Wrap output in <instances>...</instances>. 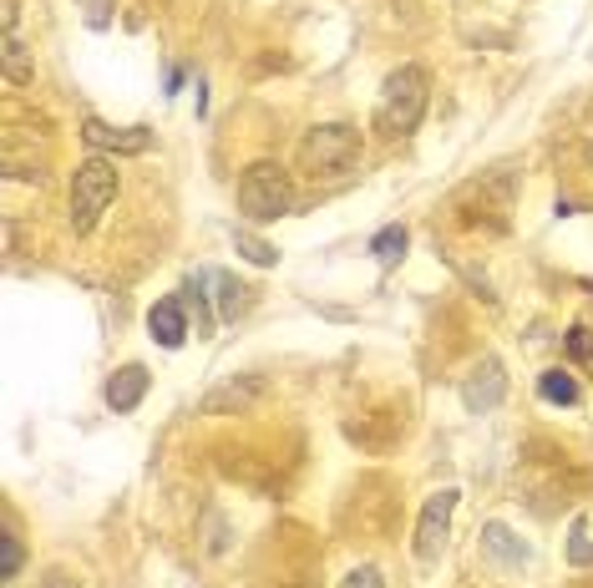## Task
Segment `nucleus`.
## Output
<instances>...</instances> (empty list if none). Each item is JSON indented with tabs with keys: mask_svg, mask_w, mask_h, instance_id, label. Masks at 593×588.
<instances>
[{
	"mask_svg": "<svg viewBox=\"0 0 593 588\" xmlns=\"http://www.w3.org/2000/svg\"><path fill=\"white\" fill-rule=\"evenodd\" d=\"M290 209H294L290 173L279 168V163H269V157H264V163H249L244 178H238V213L254 223H275Z\"/></svg>",
	"mask_w": 593,
	"mask_h": 588,
	"instance_id": "obj_1",
	"label": "nucleus"
},
{
	"mask_svg": "<svg viewBox=\"0 0 593 588\" xmlns=\"http://www.w3.org/2000/svg\"><path fill=\"white\" fill-rule=\"evenodd\" d=\"M360 163V132L350 122H320L304 132L300 143V168L310 178H340Z\"/></svg>",
	"mask_w": 593,
	"mask_h": 588,
	"instance_id": "obj_2",
	"label": "nucleus"
},
{
	"mask_svg": "<svg viewBox=\"0 0 593 588\" xmlns=\"http://www.w3.org/2000/svg\"><path fill=\"white\" fill-rule=\"evenodd\" d=\"M426 97H432V77H426L422 66H401L385 77V92H381V132L391 137H406V132L422 127L426 118Z\"/></svg>",
	"mask_w": 593,
	"mask_h": 588,
	"instance_id": "obj_3",
	"label": "nucleus"
},
{
	"mask_svg": "<svg viewBox=\"0 0 593 588\" xmlns=\"http://www.w3.org/2000/svg\"><path fill=\"white\" fill-rule=\"evenodd\" d=\"M112 198H118V168H112L102 153L87 157V163L71 173V229H77V234H92Z\"/></svg>",
	"mask_w": 593,
	"mask_h": 588,
	"instance_id": "obj_4",
	"label": "nucleus"
},
{
	"mask_svg": "<svg viewBox=\"0 0 593 588\" xmlns=\"http://www.w3.org/2000/svg\"><path fill=\"white\" fill-rule=\"evenodd\" d=\"M457 487H441L436 497H426L422 508V523H416V558L436 563L441 548H447V533H451V512H457Z\"/></svg>",
	"mask_w": 593,
	"mask_h": 588,
	"instance_id": "obj_5",
	"label": "nucleus"
},
{
	"mask_svg": "<svg viewBox=\"0 0 593 588\" xmlns=\"http://www.w3.org/2000/svg\"><path fill=\"white\" fill-rule=\"evenodd\" d=\"M502 396H507L502 360H497V355H482V360L472 366V376L461 380V401H467V411H492Z\"/></svg>",
	"mask_w": 593,
	"mask_h": 588,
	"instance_id": "obj_6",
	"label": "nucleus"
},
{
	"mask_svg": "<svg viewBox=\"0 0 593 588\" xmlns=\"http://www.w3.org/2000/svg\"><path fill=\"white\" fill-rule=\"evenodd\" d=\"M81 137H87V147H97V153H147V143H153L147 127H107V122H97V118L81 122Z\"/></svg>",
	"mask_w": 593,
	"mask_h": 588,
	"instance_id": "obj_7",
	"label": "nucleus"
},
{
	"mask_svg": "<svg viewBox=\"0 0 593 588\" xmlns=\"http://www.w3.org/2000/svg\"><path fill=\"white\" fill-rule=\"evenodd\" d=\"M147 330H153V341L163 351H178L188 341V304L183 300H158L147 310Z\"/></svg>",
	"mask_w": 593,
	"mask_h": 588,
	"instance_id": "obj_8",
	"label": "nucleus"
},
{
	"mask_svg": "<svg viewBox=\"0 0 593 588\" xmlns=\"http://www.w3.org/2000/svg\"><path fill=\"white\" fill-rule=\"evenodd\" d=\"M107 406L112 411H132V406L147 396V366H122V370H112V380H107Z\"/></svg>",
	"mask_w": 593,
	"mask_h": 588,
	"instance_id": "obj_9",
	"label": "nucleus"
},
{
	"mask_svg": "<svg viewBox=\"0 0 593 588\" xmlns=\"http://www.w3.org/2000/svg\"><path fill=\"white\" fill-rule=\"evenodd\" d=\"M406 244H411V234L401 229V223H391V229H381V234L370 238V254L381 259V269H395V264H401V254H406Z\"/></svg>",
	"mask_w": 593,
	"mask_h": 588,
	"instance_id": "obj_10",
	"label": "nucleus"
},
{
	"mask_svg": "<svg viewBox=\"0 0 593 588\" xmlns=\"http://www.w3.org/2000/svg\"><path fill=\"white\" fill-rule=\"evenodd\" d=\"M538 396L553 406H573L579 401V380L568 376V370H542L538 376Z\"/></svg>",
	"mask_w": 593,
	"mask_h": 588,
	"instance_id": "obj_11",
	"label": "nucleus"
},
{
	"mask_svg": "<svg viewBox=\"0 0 593 588\" xmlns=\"http://www.w3.org/2000/svg\"><path fill=\"white\" fill-rule=\"evenodd\" d=\"M482 543H488V548L497 553L502 563H527V548H523V543H517V537L507 533L502 523H488V528H482Z\"/></svg>",
	"mask_w": 593,
	"mask_h": 588,
	"instance_id": "obj_12",
	"label": "nucleus"
},
{
	"mask_svg": "<svg viewBox=\"0 0 593 588\" xmlns=\"http://www.w3.org/2000/svg\"><path fill=\"white\" fill-rule=\"evenodd\" d=\"M203 289H209V269H198L193 279H188L183 285V295H188V310H198V335H209L213 330V314H209V295H203Z\"/></svg>",
	"mask_w": 593,
	"mask_h": 588,
	"instance_id": "obj_13",
	"label": "nucleus"
},
{
	"mask_svg": "<svg viewBox=\"0 0 593 588\" xmlns=\"http://www.w3.org/2000/svg\"><path fill=\"white\" fill-rule=\"evenodd\" d=\"M213 285H219V314H224V320H238V314H244V295H249V289L238 285L234 275H213Z\"/></svg>",
	"mask_w": 593,
	"mask_h": 588,
	"instance_id": "obj_14",
	"label": "nucleus"
},
{
	"mask_svg": "<svg viewBox=\"0 0 593 588\" xmlns=\"http://www.w3.org/2000/svg\"><path fill=\"white\" fill-rule=\"evenodd\" d=\"M234 244H238V254H244L249 264H259V269L279 264V248H275V244H264V238H254V234H244V229H234Z\"/></svg>",
	"mask_w": 593,
	"mask_h": 588,
	"instance_id": "obj_15",
	"label": "nucleus"
},
{
	"mask_svg": "<svg viewBox=\"0 0 593 588\" xmlns=\"http://www.w3.org/2000/svg\"><path fill=\"white\" fill-rule=\"evenodd\" d=\"M21 563H26V548H21V537L5 533V537H0V578L11 584V578L21 574Z\"/></svg>",
	"mask_w": 593,
	"mask_h": 588,
	"instance_id": "obj_16",
	"label": "nucleus"
},
{
	"mask_svg": "<svg viewBox=\"0 0 593 588\" xmlns=\"http://www.w3.org/2000/svg\"><path fill=\"white\" fill-rule=\"evenodd\" d=\"M254 391H259V380H249V386H238V380H234V386H224V391H213L209 401H203V411H224V406H244Z\"/></svg>",
	"mask_w": 593,
	"mask_h": 588,
	"instance_id": "obj_17",
	"label": "nucleus"
},
{
	"mask_svg": "<svg viewBox=\"0 0 593 588\" xmlns=\"http://www.w3.org/2000/svg\"><path fill=\"white\" fill-rule=\"evenodd\" d=\"M5 81H15V87H26V81H31L26 52H21V41H15V36H5Z\"/></svg>",
	"mask_w": 593,
	"mask_h": 588,
	"instance_id": "obj_18",
	"label": "nucleus"
},
{
	"mask_svg": "<svg viewBox=\"0 0 593 588\" xmlns=\"http://www.w3.org/2000/svg\"><path fill=\"white\" fill-rule=\"evenodd\" d=\"M563 345H568V355H573L579 366H593V330L589 325H573L563 335Z\"/></svg>",
	"mask_w": 593,
	"mask_h": 588,
	"instance_id": "obj_19",
	"label": "nucleus"
},
{
	"mask_svg": "<svg viewBox=\"0 0 593 588\" xmlns=\"http://www.w3.org/2000/svg\"><path fill=\"white\" fill-rule=\"evenodd\" d=\"M568 558L579 563V568H583V563H593V543L583 537V523H573V537H568Z\"/></svg>",
	"mask_w": 593,
	"mask_h": 588,
	"instance_id": "obj_20",
	"label": "nucleus"
},
{
	"mask_svg": "<svg viewBox=\"0 0 593 588\" xmlns=\"http://www.w3.org/2000/svg\"><path fill=\"white\" fill-rule=\"evenodd\" d=\"M340 588H385V584H381V568H370L366 563V568H350Z\"/></svg>",
	"mask_w": 593,
	"mask_h": 588,
	"instance_id": "obj_21",
	"label": "nucleus"
},
{
	"mask_svg": "<svg viewBox=\"0 0 593 588\" xmlns=\"http://www.w3.org/2000/svg\"><path fill=\"white\" fill-rule=\"evenodd\" d=\"M15 21H21V0H0V26H5V36H15Z\"/></svg>",
	"mask_w": 593,
	"mask_h": 588,
	"instance_id": "obj_22",
	"label": "nucleus"
},
{
	"mask_svg": "<svg viewBox=\"0 0 593 588\" xmlns=\"http://www.w3.org/2000/svg\"><path fill=\"white\" fill-rule=\"evenodd\" d=\"M41 588H77V578L71 574H61V568H52V574H46V584Z\"/></svg>",
	"mask_w": 593,
	"mask_h": 588,
	"instance_id": "obj_23",
	"label": "nucleus"
}]
</instances>
